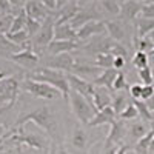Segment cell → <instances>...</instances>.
I'll use <instances>...</instances> for the list:
<instances>
[{
	"instance_id": "cell-1",
	"label": "cell",
	"mask_w": 154,
	"mask_h": 154,
	"mask_svg": "<svg viewBox=\"0 0 154 154\" xmlns=\"http://www.w3.org/2000/svg\"><path fill=\"white\" fill-rule=\"evenodd\" d=\"M28 122H34L37 126H40L42 130L51 137V139H56L57 134V119H56V114L53 112L49 106H40L34 111H29L26 114L20 116V117L16 120V128H14V133H22L23 131V126L26 125Z\"/></svg>"
},
{
	"instance_id": "cell-2",
	"label": "cell",
	"mask_w": 154,
	"mask_h": 154,
	"mask_svg": "<svg viewBox=\"0 0 154 154\" xmlns=\"http://www.w3.org/2000/svg\"><path fill=\"white\" fill-rule=\"evenodd\" d=\"M28 79L35 80V82H42L46 83L49 86H53L54 89L62 94V99L68 102L69 99V85H68V77L65 72L62 71H56V69H51V68H45V66H38L34 71H31L29 74H26Z\"/></svg>"
},
{
	"instance_id": "cell-3",
	"label": "cell",
	"mask_w": 154,
	"mask_h": 154,
	"mask_svg": "<svg viewBox=\"0 0 154 154\" xmlns=\"http://www.w3.org/2000/svg\"><path fill=\"white\" fill-rule=\"evenodd\" d=\"M69 105H71V109H72V114L77 117L80 123H85L88 125L94 119V116L97 114V109L94 108V105L89 102L88 99H85L83 96H80L79 93L75 91H69Z\"/></svg>"
},
{
	"instance_id": "cell-4",
	"label": "cell",
	"mask_w": 154,
	"mask_h": 154,
	"mask_svg": "<svg viewBox=\"0 0 154 154\" xmlns=\"http://www.w3.org/2000/svg\"><path fill=\"white\" fill-rule=\"evenodd\" d=\"M106 32L109 34V37L112 40L119 42L120 45H123L125 48H130L133 43L131 40V25L130 22H125L122 19H112V20H106Z\"/></svg>"
},
{
	"instance_id": "cell-5",
	"label": "cell",
	"mask_w": 154,
	"mask_h": 154,
	"mask_svg": "<svg viewBox=\"0 0 154 154\" xmlns=\"http://www.w3.org/2000/svg\"><path fill=\"white\" fill-rule=\"evenodd\" d=\"M54 26H56V17L51 14L43 23L38 32L31 38V46L34 48V51L38 54V51L46 49L48 45L54 40ZM40 56V54H38Z\"/></svg>"
},
{
	"instance_id": "cell-6",
	"label": "cell",
	"mask_w": 154,
	"mask_h": 154,
	"mask_svg": "<svg viewBox=\"0 0 154 154\" xmlns=\"http://www.w3.org/2000/svg\"><path fill=\"white\" fill-rule=\"evenodd\" d=\"M23 91L29 93L31 96L34 97H38V99H43V100H56V99H60L62 94L54 89L53 86H49L46 83H42V82H35V80H31L28 77H25V80L20 83Z\"/></svg>"
},
{
	"instance_id": "cell-7",
	"label": "cell",
	"mask_w": 154,
	"mask_h": 154,
	"mask_svg": "<svg viewBox=\"0 0 154 154\" xmlns=\"http://www.w3.org/2000/svg\"><path fill=\"white\" fill-rule=\"evenodd\" d=\"M75 65V59L68 54H59V56H48L45 62V68H51L56 71H62L65 74H71Z\"/></svg>"
},
{
	"instance_id": "cell-8",
	"label": "cell",
	"mask_w": 154,
	"mask_h": 154,
	"mask_svg": "<svg viewBox=\"0 0 154 154\" xmlns=\"http://www.w3.org/2000/svg\"><path fill=\"white\" fill-rule=\"evenodd\" d=\"M8 59H11L12 62H16L19 63V65H22L23 68H26V69H35L38 68V62H40V56H38L35 51L31 48H26V49H22L20 53H16V54H11L8 56Z\"/></svg>"
},
{
	"instance_id": "cell-9",
	"label": "cell",
	"mask_w": 154,
	"mask_h": 154,
	"mask_svg": "<svg viewBox=\"0 0 154 154\" xmlns=\"http://www.w3.org/2000/svg\"><path fill=\"white\" fill-rule=\"evenodd\" d=\"M105 32H106L105 22L103 20H93V22H88L82 28L77 29V38H79V42L91 40V38H94L97 35H103Z\"/></svg>"
},
{
	"instance_id": "cell-10",
	"label": "cell",
	"mask_w": 154,
	"mask_h": 154,
	"mask_svg": "<svg viewBox=\"0 0 154 154\" xmlns=\"http://www.w3.org/2000/svg\"><path fill=\"white\" fill-rule=\"evenodd\" d=\"M66 77H68V85H69L71 91L79 93L80 96H83L85 99H88L91 102V97H93V93H94L93 82H88V80L82 79L79 75H74V74H66Z\"/></svg>"
},
{
	"instance_id": "cell-11",
	"label": "cell",
	"mask_w": 154,
	"mask_h": 154,
	"mask_svg": "<svg viewBox=\"0 0 154 154\" xmlns=\"http://www.w3.org/2000/svg\"><path fill=\"white\" fill-rule=\"evenodd\" d=\"M149 130L151 128H148L143 120H137L134 123H128V126H126V139L130 140V142H128V146H131V143L134 146L140 139L145 137L149 133Z\"/></svg>"
},
{
	"instance_id": "cell-12",
	"label": "cell",
	"mask_w": 154,
	"mask_h": 154,
	"mask_svg": "<svg viewBox=\"0 0 154 154\" xmlns=\"http://www.w3.org/2000/svg\"><path fill=\"white\" fill-rule=\"evenodd\" d=\"M25 12H26L28 19L35 20L38 23H43L51 16L49 11L43 6L42 2H26L25 3Z\"/></svg>"
},
{
	"instance_id": "cell-13",
	"label": "cell",
	"mask_w": 154,
	"mask_h": 154,
	"mask_svg": "<svg viewBox=\"0 0 154 154\" xmlns=\"http://www.w3.org/2000/svg\"><path fill=\"white\" fill-rule=\"evenodd\" d=\"M19 93V83L14 77H8V79L0 82V103L2 102H14Z\"/></svg>"
},
{
	"instance_id": "cell-14",
	"label": "cell",
	"mask_w": 154,
	"mask_h": 154,
	"mask_svg": "<svg viewBox=\"0 0 154 154\" xmlns=\"http://www.w3.org/2000/svg\"><path fill=\"white\" fill-rule=\"evenodd\" d=\"M143 2H136V0H130V2H120V19L125 22H134L142 11Z\"/></svg>"
},
{
	"instance_id": "cell-15",
	"label": "cell",
	"mask_w": 154,
	"mask_h": 154,
	"mask_svg": "<svg viewBox=\"0 0 154 154\" xmlns=\"http://www.w3.org/2000/svg\"><path fill=\"white\" fill-rule=\"evenodd\" d=\"M82 46L80 42H65V40H53L48 48L45 49L49 56H59V54H68L72 49H79Z\"/></svg>"
},
{
	"instance_id": "cell-16",
	"label": "cell",
	"mask_w": 154,
	"mask_h": 154,
	"mask_svg": "<svg viewBox=\"0 0 154 154\" xmlns=\"http://www.w3.org/2000/svg\"><path fill=\"white\" fill-rule=\"evenodd\" d=\"M111 100H112V94L109 93V89L94 86V93H93V97H91V103L94 105V108L97 111L103 109L106 106H111Z\"/></svg>"
},
{
	"instance_id": "cell-17",
	"label": "cell",
	"mask_w": 154,
	"mask_h": 154,
	"mask_svg": "<svg viewBox=\"0 0 154 154\" xmlns=\"http://www.w3.org/2000/svg\"><path fill=\"white\" fill-rule=\"evenodd\" d=\"M54 40H65V42H79L77 31L69 23H56L54 26Z\"/></svg>"
},
{
	"instance_id": "cell-18",
	"label": "cell",
	"mask_w": 154,
	"mask_h": 154,
	"mask_svg": "<svg viewBox=\"0 0 154 154\" xmlns=\"http://www.w3.org/2000/svg\"><path fill=\"white\" fill-rule=\"evenodd\" d=\"M116 119H117V116H116L114 109H112L111 106H106V108H103V109L97 111V114L94 116V119L88 123V126H89V128L100 126V125H109V126H111V123H112Z\"/></svg>"
},
{
	"instance_id": "cell-19",
	"label": "cell",
	"mask_w": 154,
	"mask_h": 154,
	"mask_svg": "<svg viewBox=\"0 0 154 154\" xmlns=\"http://www.w3.org/2000/svg\"><path fill=\"white\" fill-rule=\"evenodd\" d=\"M133 25H134V29H136V38H143L154 31V20H151V19H145V17L139 16L133 22Z\"/></svg>"
},
{
	"instance_id": "cell-20",
	"label": "cell",
	"mask_w": 154,
	"mask_h": 154,
	"mask_svg": "<svg viewBox=\"0 0 154 154\" xmlns=\"http://www.w3.org/2000/svg\"><path fill=\"white\" fill-rule=\"evenodd\" d=\"M117 74H119V71L114 69V68L112 69H103L102 74L93 82V85L99 86V88H106L109 91H112V85H114V80H116V77H117Z\"/></svg>"
},
{
	"instance_id": "cell-21",
	"label": "cell",
	"mask_w": 154,
	"mask_h": 154,
	"mask_svg": "<svg viewBox=\"0 0 154 154\" xmlns=\"http://www.w3.org/2000/svg\"><path fill=\"white\" fill-rule=\"evenodd\" d=\"M71 145L77 149H80V151H85L86 149V145H88V134L86 131L83 130L82 126L77 125L74 128V131L71 134Z\"/></svg>"
},
{
	"instance_id": "cell-22",
	"label": "cell",
	"mask_w": 154,
	"mask_h": 154,
	"mask_svg": "<svg viewBox=\"0 0 154 154\" xmlns=\"http://www.w3.org/2000/svg\"><path fill=\"white\" fill-rule=\"evenodd\" d=\"M14 139L17 140V142L20 143H25V145H28L31 148H38V149H43V140L40 136H32V134H26V136H23L22 133H19L17 136H14Z\"/></svg>"
},
{
	"instance_id": "cell-23",
	"label": "cell",
	"mask_w": 154,
	"mask_h": 154,
	"mask_svg": "<svg viewBox=\"0 0 154 154\" xmlns=\"http://www.w3.org/2000/svg\"><path fill=\"white\" fill-rule=\"evenodd\" d=\"M128 105H130V102H128L126 99V94L125 91H119V93H116L112 94V100H111V108L114 109L116 116H119Z\"/></svg>"
},
{
	"instance_id": "cell-24",
	"label": "cell",
	"mask_w": 154,
	"mask_h": 154,
	"mask_svg": "<svg viewBox=\"0 0 154 154\" xmlns=\"http://www.w3.org/2000/svg\"><path fill=\"white\" fill-rule=\"evenodd\" d=\"M152 139H154V128H151L149 133H148L145 137H142V139H140L139 142L133 146L134 152H136V154H149V145H151V142H152Z\"/></svg>"
},
{
	"instance_id": "cell-25",
	"label": "cell",
	"mask_w": 154,
	"mask_h": 154,
	"mask_svg": "<svg viewBox=\"0 0 154 154\" xmlns=\"http://www.w3.org/2000/svg\"><path fill=\"white\" fill-rule=\"evenodd\" d=\"M94 65L100 69H112L114 68V56L111 54H96Z\"/></svg>"
},
{
	"instance_id": "cell-26",
	"label": "cell",
	"mask_w": 154,
	"mask_h": 154,
	"mask_svg": "<svg viewBox=\"0 0 154 154\" xmlns=\"http://www.w3.org/2000/svg\"><path fill=\"white\" fill-rule=\"evenodd\" d=\"M100 9L106 12V14L112 16V17H117L120 16V3L119 2H112V0H103V2L99 3Z\"/></svg>"
},
{
	"instance_id": "cell-27",
	"label": "cell",
	"mask_w": 154,
	"mask_h": 154,
	"mask_svg": "<svg viewBox=\"0 0 154 154\" xmlns=\"http://www.w3.org/2000/svg\"><path fill=\"white\" fill-rule=\"evenodd\" d=\"M133 103H134V106H136V109H137V112H139V116L142 117V120L145 122V123H152V114L149 112V109H148V106H146V103L143 100H133Z\"/></svg>"
},
{
	"instance_id": "cell-28",
	"label": "cell",
	"mask_w": 154,
	"mask_h": 154,
	"mask_svg": "<svg viewBox=\"0 0 154 154\" xmlns=\"http://www.w3.org/2000/svg\"><path fill=\"white\" fill-rule=\"evenodd\" d=\"M131 62H133L134 68H137V71L149 66V57H148L146 53H142V51H136V54H134Z\"/></svg>"
},
{
	"instance_id": "cell-29",
	"label": "cell",
	"mask_w": 154,
	"mask_h": 154,
	"mask_svg": "<svg viewBox=\"0 0 154 154\" xmlns=\"http://www.w3.org/2000/svg\"><path fill=\"white\" fill-rule=\"evenodd\" d=\"M139 117V112H137V109H136V106H134V103H130L128 105L119 116H117V119H120V120H134V119H137Z\"/></svg>"
},
{
	"instance_id": "cell-30",
	"label": "cell",
	"mask_w": 154,
	"mask_h": 154,
	"mask_svg": "<svg viewBox=\"0 0 154 154\" xmlns=\"http://www.w3.org/2000/svg\"><path fill=\"white\" fill-rule=\"evenodd\" d=\"M12 22H14V16L12 14H5L0 17V35H6L11 31Z\"/></svg>"
},
{
	"instance_id": "cell-31",
	"label": "cell",
	"mask_w": 154,
	"mask_h": 154,
	"mask_svg": "<svg viewBox=\"0 0 154 154\" xmlns=\"http://www.w3.org/2000/svg\"><path fill=\"white\" fill-rule=\"evenodd\" d=\"M128 88V83H126V77H125V72L119 71L117 77H116L114 80V85H112V91H125V89Z\"/></svg>"
},
{
	"instance_id": "cell-32",
	"label": "cell",
	"mask_w": 154,
	"mask_h": 154,
	"mask_svg": "<svg viewBox=\"0 0 154 154\" xmlns=\"http://www.w3.org/2000/svg\"><path fill=\"white\" fill-rule=\"evenodd\" d=\"M139 77L142 79L143 85H152L154 83V75H152V71L149 66L143 68V69H139Z\"/></svg>"
},
{
	"instance_id": "cell-33",
	"label": "cell",
	"mask_w": 154,
	"mask_h": 154,
	"mask_svg": "<svg viewBox=\"0 0 154 154\" xmlns=\"http://www.w3.org/2000/svg\"><path fill=\"white\" fill-rule=\"evenodd\" d=\"M140 17L154 20V2H143L142 11H140Z\"/></svg>"
},
{
	"instance_id": "cell-34",
	"label": "cell",
	"mask_w": 154,
	"mask_h": 154,
	"mask_svg": "<svg viewBox=\"0 0 154 154\" xmlns=\"http://www.w3.org/2000/svg\"><path fill=\"white\" fill-rule=\"evenodd\" d=\"M40 26H42V23H38V22H35V20H31V19H28V20H26V32L29 34V37H31V38L38 32Z\"/></svg>"
},
{
	"instance_id": "cell-35",
	"label": "cell",
	"mask_w": 154,
	"mask_h": 154,
	"mask_svg": "<svg viewBox=\"0 0 154 154\" xmlns=\"http://www.w3.org/2000/svg\"><path fill=\"white\" fill-rule=\"evenodd\" d=\"M142 88L143 85H139V83L130 86V96L133 97V100H142Z\"/></svg>"
},
{
	"instance_id": "cell-36",
	"label": "cell",
	"mask_w": 154,
	"mask_h": 154,
	"mask_svg": "<svg viewBox=\"0 0 154 154\" xmlns=\"http://www.w3.org/2000/svg\"><path fill=\"white\" fill-rule=\"evenodd\" d=\"M152 96H154V85H143V88H142V100L146 102Z\"/></svg>"
},
{
	"instance_id": "cell-37",
	"label": "cell",
	"mask_w": 154,
	"mask_h": 154,
	"mask_svg": "<svg viewBox=\"0 0 154 154\" xmlns=\"http://www.w3.org/2000/svg\"><path fill=\"white\" fill-rule=\"evenodd\" d=\"M120 146L117 145H111V143H105L103 148H102V154H117Z\"/></svg>"
},
{
	"instance_id": "cell-38",
	"label": "cell",
	"mask_w": 154,
	"mask_h": 154,
	"mask_svg": "<svg viewBox=\"0 0 154 154\" xmlns=\"http://www.w3.org/2000/svg\"><path fill=\"white\" fill-rule=\"evenodd\" d=\"M125 63H126V59H125V57H120V56L114 57V69L120 71V69L125 66Z\"/></svg>"
},
{
	"instance_id": "cell-39",
	"label": "cell",
	"mask_w": 154,
	"mask_h": 154,
	"mask_svg": "<svg viewBox=\"0 0 154 154\" xmlns=\"http://www.w3.org/2000/svg\"><path fill=\"white\" fill-rule=\"evenodd\" d=\"M145 103H146V106H148V109H149V112L152 114V112H154V96H152L151 99H148V100L145 102Z\"/></svg>"
},
{
	"instance_id": "cell-40",
	"label": "cell",
	"mask_w": 154,
	"mask_h": 154,
	"mask_svg": "<svg viewBox=\"0 0 154 154\" xmlns=\"http://www.w3.org/2000/svg\"><path fill=\"white\" fill-rule=\"evenodd\" d=\"M130 148H131V146H128V145H122V146L119 148L117 154H128V151H130Z\"/></svg>"
},
{
	"instance_id": "cell-41",
	"label": "cell",
	"mask_w": 154,
	"mask_h": 154,
	"mask_svg": "<svg viewBox=\"0 0 154 154\" xmlns=\"http://www.w3.org/2000/svg\"><path fill=\"white\" fill-rule=\"evenodd\" d=\"M57 154H69V152H68V149L63 146V145H59V148H57Z\"/></svg>"
},
{
	"instance_id": "cell-42",
	"label": "cell",
	"mask_w": 154,
	"mask_h": 154,
	"mask_svg": "<svg viewBox=\"0 0 154 154\" xmlns=\"http://www.w3.org/2000/svg\"><path fill=\"white\" fill-rule=\"evenodd\" d=\"M5 79H8V74H6L5 71H2V69H0V82H2V80H5Z\"/></svg>"
},
{
	"instance_id": "cell-43",
	"label": "cell",
	"mask_w": 154,
	"mask_h": 154,
	"mask_svg": "<svg viewBox=\"0 0 154 154\" xmlns=\"http://www.w3.org/2000/svg\"><path fill=\"white\" fill-rule=\"evenodd\" d=\"M146 37H148L149 40H151V43H152V46H154V31H152V32H151L149 35H146Z\"/></svg>"
},
{
	"instance_id": "cell-44",
	"label": "cell",
	"mask_w": 154,
	"mask_h": 154,
	"mask_svg": "<svg viewBox=\"0 0 154 154\" xmlns=\"http://www.w3.org/2000/svg\"><path fill=\"white\" fill-rule=\"evenodd\" d=\"M149 154H154V139H152V142L149 145Z\"/></svg>"
},
{
	"instance_id": "cell-45",
	"label": "cell",
	"mask_w": 154,
	"mask_h": 154,
	"mask_svg": "<svg viewBox=\"0 0 154 154\" xmlns=\"http://www.w3.org/2000/svg\"><path fill=\"white\" fill-rule=\"evenodd\" d=\"M3 130H2V126H0V143H2V140H3Z\"/></svg>"
},
{
	"instance_id": "cell-46",
	"label": "cell",
	"mask_w": 154,
	"mask_h": 154,
	"mask_svg": "<svg viewBox=\"0 0 154 154\" xmlns=\"http://www.w3.org/2000/svg\"><path fill=\"white\" fill-rule=\"evenodd\" d=\"M148 56H154V49H152V51H151V53H149V54H148Z\"/></svg>"
},
{
	"instance_id": "cell-47",
	"label": "cell",
	"mask_w": 154,
	"mask_h": 154,
	"mask_svg": "<svg viewBox=\"0 0 154 154\" xmlns=\"http://www.w3.org/2000/svg\"><path fill=\"white\" fill-rule=\"evenodd\" d=\"M151 128H154V120H152V123H151Z\"/></svg>"
}]
</instances>
